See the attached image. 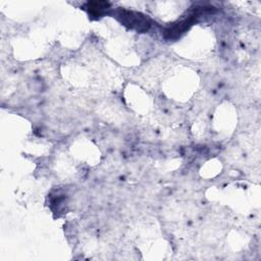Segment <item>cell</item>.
<instances>
[{"mask_svg": "<svg viewBox=\"0 0 261 261\" xmlns=\"http://www.w3.org/2000/svg\"><path fill=\"white\" fill-rule=\"evenodd\" d=\"M120 16L123 22L129 24L132 28H135L137 30H147L150 25L148 19H146L143 15L136 12L122 11Z\"/></svg>", "mask_w": 261, "mask_h": 261, "instance_id": "6da1fadb", "label": "cell"}]
</instances>
